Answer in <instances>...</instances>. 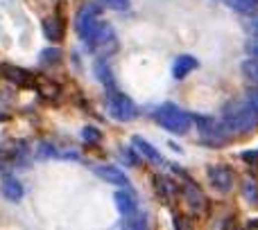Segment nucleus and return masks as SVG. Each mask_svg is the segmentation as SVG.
<instances>
[{"mask_svg":"<svg viewBox=\"0 0 258 230\" xmlns=\"http://www.w3.org/2000/svg\"><path fill=\"white\" fill-rule=\"evenodd\" d=\"M242 72L249 81L258 84V57H249L247 61H242Z\"/></svg>","mask_w":258,"mask_h":230,"instance_id":"412c9836","label":"nucleus"},{"mask_svg":"<svg viewBox=\"0 0 258 230\" xmlns=\"http://www.w3.org/2000/svg\"><path fill=\"white\" fill-rule=\"evenodd\" d=\"M132 145H134V149L141 154V158L150 160V163H156V165L163 163V156H161L159 151H156L147 140H143L141 136H134V138H132Z\"/></svg>","mask_w":258,"mask_h":230,"instance_id":"9b49d317","label":"nucleus"},{"mask_svg":"<svg viewBox=\"0 0 258 230\" xmlns=\"http://www.w3.org/2000/svg\"><path fill=\"white\" fill-rule=\"evenodd\" d=\"M120 226L122 228H136V230L147 228V217L145 214H141V212H134V214H129V217L122 219Z\"/></svg>","mask_w":258,"mask_h":230,"instance_id":"6ab92c4d","label":"nucleus"},{"mask_svg":"<svg viewBox=\"0 0 258 230\" xmlns=\"http://www.w3.org/2000/svg\"><path fill=\"white\" fill-rule=\"evenodd\" d=\"M224 3H227L231 9L240 12V14H249L258 7V0H224Z\"/></svg>","mask_w":258,"mask_h":230,"instance_id":"aec40b11","label":"nucleus"},{"mask_svg":"<svg viewBox=\"0 0 258 230\" xmlns=\"http://www.w3.org/2000/svg\"><path fill=\"white\" fill-rule=\"evenodd\" d=\"M82 43L89 48V52H104V50H107V52L111 54V52H116V48H118L116 32H113V27L104 21L95 23V27L91 30V34L86 36Z\"/></svg>","mask_w":258,"mask_h":230,"instance_id":"7ed1b4c3","label":"nucleus"},{"mask_svg":"<svg viewBox=\"0 0 258 230\" xmlns=\"http://www.w3.org/2000/svg\"><path fill=\"white\" fill-rule=\"evenodd\" d=\"M93 72H95V77H98V81H100V84H102L107 90H113V88H116V77H113L111 68L107 66V61H104V59H98V61H95Z\"/></svg>","mask_w":258,"mask_h":230,"instance_id":"4468645a","label":"nucleus"},{"mask_svg":"<svg viewBox=\"0 0 258 230\" xmlns=\"http://www.w3.org/2000/svg\"><path fill=\"white\" fill-rule=\"evenodd\" d=\"M113 201H116V208L122 217H129V214L138 212V199L132 190H118L113 194Z\"/></svg>","mask_w":258,"mask_h":230,"instance_id":"1a4fd4ad","label":"nucleus"},{"mask_svg":"<svg viewBox=\"0 0 258 230\" xmlns=\"http://www.w3.org/2000/svg\"><path fill=\"white\" fill-rule=\"evenodd\" d=\"M100 5L98 3H86L82 5V9L77 12V18H75V32L80 36V41H84L86 36L91 34V30L95 27V23L100 21Z\"/></svg>","mask_w":258,"mask_h":230,"instance_id":"423d86ee","label":"nucleus"},{"mask_svg":"<svg viewBox=\"0 0 258 230\" xmlns=\"http://www.w3.org/2000/svg\"><path fill=\"white\" fill-rule=\"evenodd\" d=\"M245 25H247V32H249L251 36H256V39H258V14H251V16L247 18Z\"/></svg>","mask_w":258,"mask_h":230,"instance_id":"a878e982","label":"nucleus"},{"mask_svg":"<svg viewBox=\"0 0 258 230\" xmlns=\"http://www.w3.org/2000/svg\"><path fill=\"white\" fill-rule=\"evenodd\" d=\"M154 185H156V192L161 194V199L163 201H168V199H172L174 194H177V185H174L170 178H156L154 181Z\"/></svg>","mask_w":258,"mask_h":230,"instance_id":"f3484780","label":"nucleus"},{"mask_svg":"<svg viewBox=\"0 0 258 230\" xmlns=\"http://www.w3.org/2000/svg\"><path fill=\"white\" fill-rule=\"evenodd\" d=\"M154 120L170 133H177V136H183V133L190 129L192 124V115L183 113L181 108H177L174 104H161L154 111Z\"/></svg>","mask_w":258,"mask_h":230,"instance_id":"f03ea898","label":"nucleus"},{"mask_svg":"<svg viewBox=\"0 0 258 230\" xmlns=\"http://www.w3.org/2000/svg\"><path fill=\"white\" fill-rule=\"evenodd\" d=\"M82 138H84L86 142H91V145H98V142L102 140V133H100L95 127H84L82 129Z\"/></svg>","mask_w":258,"mask_h":230,"instance_id":"4be33fe9","label":"nucleus"},{"mask_svg":"<svg viewBox=\"0 0 258 230\" xmlns=\"http://www.w3.org/2000/svg\"><path fill=\"white\" fill-rule=\"evenodd\" d=\"M36 156H39V158H59L61 154H59L52 145H45V142H43V145L39 147V151H36Z\"/></svg>","mask_w":258,"mask_h":230,"instance_id":"393cba45","label":"nucleus"},{"mask_svg":"<svg viewBox=\"0 0 258 230\" xmlns=\"http://www.w3.org/2000/svg\"><path fill=\"white\" fill-rule=\"evenodd\" d=\"M183 199H186V205L195 214H204V210H206V196H204V192L200 190V185H195L192 181H188L186 185H183Z\"/></svg>","mask_w":258,"mask_h":230,"instance_id":"6e6552de","label":"nucleus"},{"mask_svg":"<svg viewBox=\"0 0 258 230\" xmlns=\"http://www.w3.org/2000/svg\"><path fill=\"white\" fill-rule=\"evenodd\" d=\"M41 61H43V63H59V61H61V52H59V50L57 48H50V50H45V52H41Z\"/></svg>","mask_w":258,"mask_h":230,"instance_id":"b1692460","label":"nucleus"},{"mask_svg":"<svg viewBox=\"0 0 258 230\" xmlns=\"http://www.w3.org/2000/svg\"><path fill=\"white\" fill-rule=\"evenodd\" d=\"M195 124H197V129H200L202 138H204L206 142H211V145H224V142H227V138L231 136V133L227 131V127H224L222 120L218 122V120H213V118L197 115Z\"/></svg>","mask_w":258,"mask_h":230,"instance_id":"39448f33","label":"nucleus"},{"mask_svg":"<svg viewBox=\"0 0 258 230\" xmlns=\"http://www.w3.org/2000/svg\"><path fill=\"white\" fill-rule=\"evenodd\" d=\"M43 32L45 36H48L50 41H61L63 39V23L59 21V18H45L43 21Z\"/></svg>","mask_w":258,"mask_h":230,"instance_id":"dca6fc26","label":"nucleus"},{"mask_svg":"<svg viewBox=\"0 0 258 230\" xmlns=\"http://www.w3.org/2000/svg\"><path fill=\"white\" fill-rule=\"evenodd\" d=\"M93 172L98 174V176L102 178V181H107V183H113V185H122V187H125L127 183H129L125 174H122V172H120V169H118V167H111V165H102V167H95Z\"/></svg>","mask_w":258,"mask_h":230,"instance_id":"ddd939ff","label":"nucleus"},{"mask_svg":"<svg viewBox=\"0 0 258 230\" xmlns=\"http://www.w3.org/2000/svg\"><path fill=\"white\" fill-rule=\"evenodd\" d=\"M222 122L231 136L249 133L258 127V111L251 106L247 97L242 102H229L222 111Z\"/></svg>","mask_w":258,"mask_h":230,"instance_id":"f257e3e1","label":"nucleus"},{"mask_svg":"<svg viewBox=\"0 0 258 230\" xmlns=\"http://www.w3.org/2000/svg\"><path fill=\"white\" fill-rule=\"evenodd\" d=\"M98 3L109 9H116V12H127L129 9V0H98Z\"/></svg>","mask_w":258,"mask_h":230,"instance_id":"5701e85b","label":"nucleus"},{"mask_svg":"<svg viewBox=\"0 0 258 230\" xmlns=\"http://www.w3.org/2000/svg\"><path fill=\"white\" fill-rule=\"evenodd\" d=\"M209 181L218 192H231L233 183H236V174L227 165H213V167H209Z\"/></svg>","mask_w":258,"mask_h":230,"instance_id":"0eeeda50","label":"nucleus"},{"mask_svg":"<svg viewBox=\"0 0 258 230\" xmlns=\"http://www.w3.org/2000/svg\"><path fill=\"white\" fill-rule=\"evenodd\" d=\"M107 111L118 122H129V120H134L138 115V106L125 93L113 88V90H107Z\"/></svg>","mask_w":258,"mask_h":230,"instance_id":"20e7f679","label":"nucleus"},{"mask_svg":"<svg viewBox=\"0 0 258 230\" xmlns=\"http://www.w3.org/2000/svg\"><path fill=\"white\" fill-rule=\"evenodd\" d=\"M242 158H245L247 163H251V165H258V151H245Z\"/></svg>","mask_w":258,"mask_h":230,"instance_id":"c85d7f7f","label":"nucleus"},{"mask_svg":"<svg viewBox=\"0 0 258 230\" xmlns=\"http://www.w3.org/2000/svg\"><path fill=\"white\" fill-rule=\"evenodd\" d=\"M242 196L249 205H258V183L254 178H245L242 183Z\"/></svg>","mask_w":258,"mask_h":230,"instance_id":"a211bd4d","label":"nucleus"},{"mask_svg":"<svg viewBox=\"0 0 258 230\" xmlns=\"http://www.w3.org/2000/svg\"><path fill=\"white\" fill-rule=\"evenodd\" d=\"M197 68V59L190 57V54H181V57L174 59V66H172V75L177 79H183L186 75H190L192 70Z\"/></svg>","mask_w":258,"mask_h":230,"instance_id":"2eb2a0df","label":"nucleus"},{"mask_svg":"<svg viewBox=\"0 0 258 230\" xmlns=\"http://www.w3.org/2000/svg\"><path fill=\"white\" fill-rule=\"evenodd\" d=\"M3 75L16 86H23V88H32V84H34V77L18 66H3Z\"/></svg>","mask_w":258,"mask_h":230,"instance_id":"9d476101","label":"nucleus"},{"mask_svg":"<svg viewBox=\"0 0 258 230\" xmlns=\"http://www.w3.org/2000/svg\"><path fill=\"white\" fill-rule=\"evenodd\" d=\"M0 192L5 194V199L14 201V203H18V201L23 199V194H25V190H23L21 181L14 176H5L3 183H0Z\"/></svg>","mask_w":258,"mask_h":230,"instance_id":"f8f14e48","label":"nucleus"},{"mask_svg":"<svg viewBox=\"0 0 258 230\" xmlns=\"http://www.w3.org/2000/svg\"><path fill=\"white\" fill-rule=\"evenodd\" d=\"M247 99H249V104L258 111V86H256V88H251L249 93H247Z\"/></svg>","mask_w":258,"mask_h":230,"instance_id":"cd10ccee","label":"nucleus"},{"mask_svg":"<svg viewBox=\"0 0 258 230\" xmlns=\"http://www.w3.org/2000/svg\"><path fill=\"white\" fill-rule=\"evenodd\" d=\"M245 48H247V52H249L251 57H258V39H256V36L251 41H247Z\"/></svg>","mask_w":258,"mask_h":230,"instance_id":"bb28decb","label":"nucleus"}]
</instances>
